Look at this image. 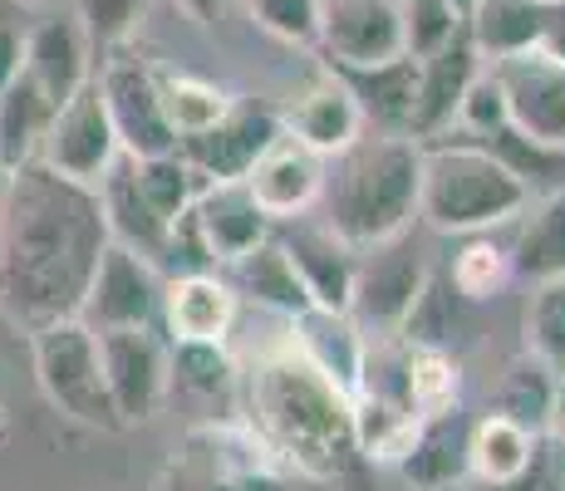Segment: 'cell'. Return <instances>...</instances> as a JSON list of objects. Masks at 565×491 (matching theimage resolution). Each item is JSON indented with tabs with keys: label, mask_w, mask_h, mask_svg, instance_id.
Masks as SVG:
<instances>
[{
	"label": "cell",
	"mask_w": 565,
	"mask_h": 491,
	"mask_svg": "<svg viewBox=\"0 0 565 491\" xmlns=\"http://www.w3.org/2000/svg\"><path fill=\"white\" fill-rule=\"evenodd\" d=\"M104 246L99 188L40 158L15 168L0 196V314L20 334L79 314Z\"/></svg>",
	"instance_id": "cell-1"
},
{
	"label": "cell",
	"mask_w": 565,
	"mask_h": 491,
	"mask_svg": "<svg viewBox=\"0 0 565 491\" xmlns=\"http://www.w3.org/2000/svg\"><path fill=\"white\" fill-rule=\"evenodd\" d=\"M246 428L256 433L280 467L306 477H344L360 457L354 447L350 393H340L315 364L296 354V344L270 349L246 374Z\"/></svg>",
	"instance_id": "cell-2"
},
{
	"label": "cell",
	"mask_w": 565,
	"mask_h": 491,
	"mask_svg": "<svg viewBox=\"0 0 565 491\" xmlns=\"http://www.w3.org/2000/svg\"><path fill=\"white\" fill-rule=\"evenodd\" d=\"M423 143L408 134L354 138L344 152L324 158L320 206L324 226L354 250L388 242L418 222Z\"/></svg>",
	"instance_id": "cell-3"
},
{
	"label": "cell",
	"mask_w": 565,
	"mask_h": 491,
	"mask_svg": "<svg viewBox=\"0 0 565 491\" xmlns=\"http://www.w3.org/2000/svg\"><path fill=\"white\" fill-rule=\"evenodd\" d=\"M531 206V182L487 143H423L418 216L443 236L497 232Z\"/></svg>",
	"instance_id": "cell-4"
},
{
	"label": "cell",
	"mask_w": 565,
	"mask_h": 491,
	"mask_svg": "<svg viewBox=\"0 0 565 491\" xmlns=\"http://www.w3.org/2000/svg\"><path fill=\"white\" fill-rule=\"evenodd\" d=\"M158 491H280V457L246 423H202L168 452Z\"/></svg>",
	"instance_id": "cell-5"
},
{
	"label": "cell",
	"mask_w": 565,
	"mask_h": 491,
	"mask_svg": "<svg viewBox=\"0 0 565 491\" xmlns=\"http://www.w3.org/2000/svg\"><path fill=\"white\" fill-rule=\"evenodd\" d=\"M30 354H35V378L45 388V398L64 418L84 423V428H99V433H124L118 423V408L108 398L104 384V364H99V334L70 314V320H54L45 330L25 334Z\"/></svg>",
	"instance_id": "cell-6"
},
{
	"label": "cell",
	"mask_w": 565,
	"mask_h": 491,
	"mask_svg": "<svg viewBox=\"0 0 565 491\" xmlns=\"http://www.w3.org/2000/svg\"><path fill=\"white\" fill-rule=\"evenodd\" d=\"M423 286H428V260L413 246V226L388 242L354 250V295H350V320L374 340L398 334L408 310L418 305Z\"/></svg>",
	"instance_id": "cell-7"
},
{
	"label": "cell",
	"mask_w": 565,
	"mask_h": 491,
	"mask_svg": "<svg viewBox=\"0 0 565 491\" xmlns=\"http://www.w3.org/2000/svg\"><path fill=\"white\" fill-rule=\"evenodd\" d=\"M492 79L507 104V128L541 152H565V60L541 45L492 60Z\"/></svg>",
	"instance_id": "cell-8"
},
{
	"label": "cell",
	"mask_w": 565,
	"mask_h": 491,
	"mask_svg": "<svg viewBox=\"0 0 565 491\" xmlns=\"http://www.w3.org/2000/svg\"><path fill=\"white\" fill-rule=\"evenodd\" d=\"M94 334H99V364L108 398L118 408V423L138 428V423L158 418V408L172 393L168 340L153 324H124V330H94Z\"/></svg>",
	"instance_id": "cell-9"
},
{
	"label": "cell",
	"mask_w": 565,
	"mask_h": 491,
	"mask_svg": "<svg viewBox=\"0 0 565 491\" xmlns=\"http://www.w3.org/2000/svg\"><path fill=\"white\" fill-rule=\"evenodd\" d=\"M94 79H99L108 124L118 134V152H128V158H158V152L178 148V134H172L168 108H162V94H158L153 64L114 50Z\"/></svg>",
	"instance_id": "cell-10"
},
{
	"label": "cell",
	"mask_w": 565,
	"mask_h": 491,
	"mask_svg": "<svg viewBox=\"0 0 565 491\" xmlns=\"http://www.w3.org/2000/svg\"><path fill=\"white\" fill-rule=\"evenodd\" d=\"M114 158H118V134L108 124L99 79H89L79 94L54 108L45 143H40V162H50L54 172H64L74 182L99 188V178L114 168Z\"/></svg>",
	"instance_id": "cell-11"
},
{
	"label": "cell",
	"mask_w": 565,
	"mask_h": 491,
	"mask_svg": "<svg viewBox=\"0 0 565 491\" xmlns=\"http://www.w3.org/2000/svg\"><path fill=\"white\" fill-rule=\"evenodd\" d=\"M162 310V276L148 256L108 242L94 266L89 295L79 305V320L89 330H124V324H158Z\"/></svg>",
	"instance_id": "cell-12"
},
{
	"label": "cell",
	"mask_w": 565,
	"mask_h": 491,
	"mask_svg": "<svg viewBox=\"0 0 565 491\" xmlns=\"http://www.w3.org/2000/svg\"><path fill=\"white\" fill-rule=\"evenodd\" d=\"M280 134V114L260 98H236L232 94V108L216 118L212 128L192 138H178V152L202 172L206 182H222V178H246L252 162L266 152V143Z\"/></svg>",
	"instance_id": "cell-13"
},
{
	"label": "cell",
	"mask_w": 565,
	"mask_h": 491,
	"mask_svg": "<svg viewBox=\"0 0 565 491\" xmlns=\"http://www.w3.org/2000/svg\"><path fill=\"white\" fill-rule=\"evenodd\" d=\"M315 50L330 70L354 64H384L404 54V25H398V0H324Z\"/></svg>",
	"instance_id": "cell-14"
},
{
	"label": "cell",
	"mask_w": 565,
	"mask_h": 491,
	"mask_svg": "<svg viewBox=\"0 0 565 491\" xmlns=\"http://www.w3.org/2000/svg\"><path fill=\"white\" fill-rule=\"evenodd\" d=\"M276 114H280V128H286L290 138H300L310 152H320V158L344 152L354 138H364V128H369L360 98L350 94V84H344L330 64H324L310 84H300V89L290 94V104L276 108Z\"/></svg>",
	"instance_id": "cell-15"
},
{
	"label": "cell",
	"mask_w": 565,
	"mask_h": 491,
	"mask_svg": "<svg viewBox=\"0 0 565 491\" xmlns=\"http://www.w3.org/2000/svg\"><path fill=\"white\" fill-rule=\"evenodd\" d=\"M482 70V50L472 45V35L448 40L443 50L423 54L418 60V89H413V114H408V138L428 143V138H443L452 124H458V104L467 94V84Z\"/></svg>",
	"instance_id": "cell-16"
},
{
	"label": "cell",
	"mask_w": 565,
	"mask_h": 491,
	"mask_svg": "<svg viewBox=\"0 0 565 491\" xmlns=\"http://www.w3.org/2000/svg\"><path fill=\"white\" fill-rule=\"evenodd\" d=\"M320 182H324V158L310 152L300 138H290L286 128L270 138L266 152L246 172V188H252L270 222H290V216L310 212L320 202Z\"/></svg>",
	"instance_id": "cell-17"
},
{
	"label": "cell",
	"mask_w": 565,
	"mask_h": 491,
	"mask_svg": "<svg viewBox=\"0 0 565 491\" xmlns=\"http://www.w3.org/2000/svg\"><path fill=\"white\" fill-rule=\"evenodd\" d=\"M280 242V250L290 256L296 276L306 280L315 310H334L350 314V295H354V246L340 242L330 226H310V222H280V232H270Z\"/></svg>",
	"instance_id": "cell-18"
},
{
	"label": "cell",
	"mask_w": 565,
	"mask_h": 491,
	"mask_svg": "<svg viewBox=\"0 0 565 491\" xmlns=\"http://www.w3.org/2000/svg\"><path fill=\"white\" fill-rule=\"evenodd\" d=\"M467 438H472V418L462 413V403L443 413H428L418 418L408 447L398 452L394 472L404 477L413 491H448L458 487L462 477H472V462H467Z\"/></svg>",
	"instance_id": "cell-19"
},
{
	"label": "cell",
	"mask_w": 565,
	"mask_h": 491,
	"mask_svg": "<svg viewBox=\"0 0 565 491\" xmlns=\"http://www.w3.org/2000/svg\"><path fill=\"white\" fill-rule=\"evenodd\" d=\"M89 35H84L79 15H50V20H30V40H25V64L20 70L35 79V89L50 98V108H60L64 98H74L89 74Z\"/></svg>",
	"instance_id": "cell-20"
},
{
	"label": "cell",
	"mask_w": 565,
	"mask_h": 491,
	"mask_svg": "<svg viewBox=\"0 0 565 491\" xmlns=\"http://www.w3.org/2000/svg\"><path fill=\"white\" fill-rule=\"evenodd\" d=\"M192 216H198V232L206 242L212 266H226V260H236L242 250H252L256 242H266L276 232V222L260 212V202L246 188V178L206 182L198 202H192Z\"/></svg>",
	"instance_id": "cell-21"
},
{
	"label": "cell",
	"mask_w": 565,
	"mask_h": 491,
	"mask_svg": "<svg viewBox=\"0 0 565 491\" xmlns=\"http://www.w3.org/2000/svg\"><path fill=\"white\" fill-rule=\"evenodd\" d=\"M236 290L222 280V270H188V276H172L162 286V324H168L172 340L188 344H226L236 324Z\"/></svg>",
	"instance_id": "cell-22"
},
{
	"label": "cell",
	"mask_w": 565,
	"mask_h": 491,
	"mask_svg": "<svg viewBox=\"0 0 565 491\" xmlns=\"http://www.w3.org/2000/svg\"><path fill=\"white\" fill-rule=\"evenodd\" d=\"M216 270H222V280L236 290V300H252L260 310L280 314V320H296V314L315 310L306 280L296 276V266H290V256L280 250L276 236L256 242L252 250H242L236 260H226V266H216Z\"/></svg>",
	"instance_id": "cell-23"
},
{
	"label": "cell",
	"mask_w": 565,
	"mask_h": 491,
	"mask_svg": "<svg viewBox=\"0 0 565 491\" xmlns=\"http://www.w3.org/2000/svg\"><path fill=\"white\" fill-rule=\"evenodd\" d=\"M290 344H296V354L315 364L324 378H330L340 393L360 388V374H364V349H369V334L360 324L350 320V314H334V310H306L290 320Z\"/></svg>",
	"instance_id": "cell-24"
},
{
	"label": "cell",
	"mask_w": 565,
	"mask_h": 491,
	"mask_svg": "<svg viewBox=\"0 0 565 491\" xmlns=\"http://www.w3.org/2000/svg\"><path fill=\"white\" fill-rule=\"evenodd\" d=\"M99 206H104L108 242L138 250V256H148L162 270V242H168V222H158L153 206L143 202V192H138V182H134V158H128V152H118L114 168L99 178Z\"/></svg>",
	"instance_id": "cell-25"
},
{
	"label": "cell",
	"mask_w": 565,
	"mask_h": 491,
	"mask_svg": "<svg viewBox=\"0 0 565 491\" xmlns=\"http://www.w3.org/2000/svg\"><path fill=\"white\" fill-rule=\"evenodd\" d=\"M334 74L360 98L369 124H379L384 134H404L408 128L413 89H418V60L413 54H394L384 64H354V70H334Z\"/></svg>",
	"instance_id": "cell-26"
},
{
	"label": "cell",
	"mask_w": 565,
	"mask_h": 491,
	"mask_svg": "<svg viewBox=\"0 0 565 491\" xmlns=\"http://www.w3.org/2000/svg\"><path fill=\"white\" fill-rule=\"evenodd\" d=\"M54 108L50 98L35 89L25 70L10 79V89L0 94V178H10L15 168L40 158V143H45V128H50Z\"/></svg>",
	"instance_id": "cell-27"
},
{
	"label": "cell",
	"mask_w": 565,
	"mask_h": 491,
	"mask_svg": "<svg viewBox=\"0 0 565 491\" xmlns=\"http://www.w3.org/2000/svg\"><path fill=\"white\" fill-rule=\"evenodd\" d=\"M512 266L521 280L565 276V188L541 196L521 212V232L512 242Z\"/></svg>",
	"instance_id": "cell-28"
},
{
	"label": "cell",
	"mask_w": 565,
	"mask_h": 491,
	"mask_svg": "<svg viewBox=\"0 0 565 491\" xmlns=\"http://www.w3.org/2000/svg\"><path fill=\"white\" fill-rule=\"evenodd\" d=\"M546 25V6L541 0H477L467 15V35L482 50V60H502V54L531 50Z\"/></svg>",
	"instance_id": "cell-29"
},
{
	"label": "cell",
	"mask_w": 565,
	"mask_h": 491,
	"mask_svg": "<svg viewBox=\"0 0 565 491\" xmlns=\"http://www.w3.org/2000/svg\"><path fill=\"white\" fill-rule=\"evenodd\" d=\"M541 433L521 428L507 413H487V418H472V438H467V462H472V477L482 487L507 482L521 467L531 462Z\"/></svg>",
	"instance_id": "cell-30"
},
{
	"label": "cell",
	"mask_w": 565,
	"mask_h": 491,
	"mask_svg": "<svg viewBox=\"0 0 565 491\" xmlns=\"http://www.w3.org/2000/svg\"><path fill=\"white\" fill-rule=\"evenodd\" d=\"M556 393H561V378L551 374L541 359L521 354L512 369H507L502 388H497V403L492 413H507L512 423L531 433H546L551 428V408H556Z\"/></svg>",
	"instance_id": "cell-31"
},
{
	"label": "cell",
	"mask_w": 565,
	"mask_h": 491,
	"mask_svg": "<svg viewBox=\"0 0 565 491\" xmlns=\"http://www.w3.org/2000/svg\"><path fill=\"white\" fill-rule=\"evenodd\" d=\"M521 354L541 359L551 374L565 364V276L531 280L526 310H521Z\"/></svg>",
	"instance_id": "cell-32"
},
{
	"label": "cell",
	"mask_w": 565,
	"mask_h": 491,
	"mask_svg": "<svg viewBox=\"0 0 565 491\" xmlns=\"http://www.w3.org/2000/svg\"><path fill=\"white\" fill-rule=\"evenodd\" d=\"M134 182H138V192H143V202L153 206L158 222L182 216L192 202H198V192L206 188V178L178 148L158 152V158H134Z\"/></svg>",
	"instance_id": "cell-33"
},
{
	"label": "cell",
	"mask_w": 565,
	"mask_h": 491,
	"mask_svg": "<svg viewBox=\"0 0 565 491\" xmlns=\"http://www.w3.org/2000/svg\"><path fill=\"white\" fill-rule=\"evenodd\" d=\"M516 280V266H512V246H497L487 232H472L462 242V250L452 256L448 266V286L462 295V300L482 305V300H497L507 286Z\"/></svg>",
	"instance_id": "cell-34"
},
{
	"label": "cell",
	"mask_w": 565,
	"mask_h": 491,
	"mask_svg": "<svg viewBox=\"0 0 565 491\" xmlns=\"http://www.w3.org/2000/svg\"><path fill=\"white\" fill-rule=\"evenodd\" d=\"M158 94H162V108H168V124L178 138H192L202 128H212L216 118L232 108V94L222 84L202 79V74H172V70H158Z\"/></svg>",
	"instance_id": "cell-35"
},
{
	"label": "cell",
	"mask_w": 565,
	"mask_h": 491,
	"mask_svg": "<svg viewBox=\"0 0 565 491\" xmlns=\"http://www.w3.org/2000/svg\"><path fill=\"white\" fill-rule=\"evenodd\" d=\"M404 378H408V398H413V408H418V418L452 408L462 393V369L448 349L404 344Z\"/></svg>",
	"instance_id": "cell-36"
},
{
	"label": "cell",
	"mask_w": 565,
	"mask_h": 491,
	"mask_svg": "<svg viewBox=\"0 0 565 491\" xmlns=\"http://www.w3.org/2000/svg\"><path fill=\"white\" fill-rule=\"evenodd\" d=\"M458 300H462L458 290L428 276L418 305H413L408 320L398 324V340H404V344H428V349H448L452 330H458Z\"/></svg>",
	"instance_id": "cell-37"
},
{
	"label": "cell",
	"mask_w": 565,
	"mask_h": 491,
	"mask_svg": "<svg viewBox=\"0 0 565 491\" xmlns=\"http://www.w3.org/2000/svg\"><path fill=\"white\" fill-rule=\"evenodd\" d=\"M398 25H404V54L423 60V54L443 50L448 40H458L467 20L448 0H398Z\"/></svg>",
	"instance_id": "cell-38"
},
{
	"label": "cell",
	"mask_w": 565,
	"mask_h": 491,
	"mask_svg": "<svg viewBox=\"0 0 565 491\" xmlns=\"http://www.w3.org/2000/svg\"><path fill=\"white\" fill-rule=\"evenodd\" d=\"M168 359H172V384L202 393H226L232 388L236 364L226 359V344H188V340H168Z\"/></svg>",
	"instance_id": "cell-39"
},
{
	"label": "cell",
	"mask_w": 565,
	"mask_h": 491,
	"mask_svg": "<svg viewBox=\"0 0 565 491\" xmlns=\"http://www.w3.org/2000/svg\"><path fill=\"white\" fill-rule=\"evenodd\" d=\"M242 6L266 35L286 40V45H315L320 35L324 0H242Z\"/></svg>",
	"instance_id": "cell-40"
},
{
	"label": "cell",
	"mask_w": 565,
	"mask_h": 491,
	"mask_svg": "<svg viewBox=\"0 0 565 491\" xmlns=\"http://www.w3.org/2000/svg\"><path fill=\"white\" fill-rule=\"evenodd\" d=\"M148 0H79V25L94 50H118L138 30Z\"/></svg>",
	"instance_id": "cell-41"
},
{
	"label": "cell",
	"mask_w": 565,
	"mask_h": 491,
	"mask_svg": "<svg viewBox=\"0 0 565 491\" xmlns=\"http://www.w3.org/2000/svg\"><path fill=\"white\" fill-rule=\"evenodd\" d=\"M458 124L477 138H492L497 128H507V104H502V89H497L492 70H477V79L467 84V94L458 104Z\"/></svg>",
	"instance_id": "cell-42"
},
{
	"label": "cell",
	"mask_w": 565,
	"mask_h": 491,
	"mask_svg": "<svg viewBox=\"0 0 565 491\" xmlns=\"http://www.w3.org/2000/svg\"><path fill=\"white\" fill-rule=\"evenodd\" d=\"M487 491H565V447L551 433H541L531 462L507 482H492Z\"/></svg>",
	"instance_id": "cell-43"
},
{
	"label": "cell",
	"mask_w": 565,
	"mask_h": 491,
	"mask_svg": "<svg viewBox=\"0 0 565 491\" xmlns=\"http://www.w3.org/2000/svg\"><path fill=\"white\" fill-rule=\"evenodd\" d=\"M25 40H30V15L20 0H0V94L25 64Z\"/></svg>",
	"instance_id": "cell-44"
},
{
	"label": "cell",
	"mask_w": 565,
	"mask_h": 491,
	"mask_svg": "<svg viewBox=\"0 0 565 491\" xmlns=\"http://www.w3.org/2000/svg\"><path fill=\"white\" fill-rule=\"evenodd\" d=\"M546 54L565 60V0L561 6H546V25H541V40H536Z\"/></svg>",
	"instance_id": "cell-45"
},
{
	"label": "cell",
	"mask_w": 565,
	"mask_h": 491,
	"mask_svg": "<svg viewBox=\"0 0 565 491\" xmlns=\"http://www.w3.org/2000/svg\"><path fill=\"white\" fill-rule=\"evenodd\" d=\"M172 6H178L192 25H216V20H222V10L232 6V0H172Z\"/></svg>",
	"instance_id": "cell-46"
},
{
	"label": "cell",
	"mask_w": 565,
	"mask_h": 491,
	"mask_svg": "<svg viewBox=\"0 0 565 491\" xmlns=\"http://www.w3.org/2000/svg\"><path fill=\"white\" fill-rule=\"evenodd\" d=\"M546 433H551V438H556V442L565 447V388L556 393V408H551V428H546Z\"/></svg>",
	"instance_id": "cell-47"
},
{
	"label": "cell",
	"mask_w": 565,
	"mask_h": 491,
	"mask_svg": "<svg viewBox=\"0 0 565 491\" xmlns=\"http://www.w3.org/2000/svg\"><path fill=\"white\" fill-rule=\"evenodd\" d=\"M448 6H452V10H458V15H462V20H467V15H472V6H477V0H448Z\"/></svg>",
	"instance_id": "cell-48"
},
{
	"label": "cell",
	"mask_w": 565,
	"mask_h": 491,
	"mask_svg": "<svg viewBox=\"0 0 565 491\" xmlns=\"http://www.w3.org/2000/svg\"><path fill=\"white\" fill-rule=\"evenodd\" d=\"M10 438V413H6V403H0V442Z\"/></svg>",
	"instance_id": "cell-49"
},
{
	"label": "cell",
	"mask_w": 565,
	"mask_h": 491,
	"mask_svg": "<svg viewBox=\"0 0 565 491\" xmlns=\"http://www.w3.org/2000/svg\"><path fill=\"white\" fill-rule=\"evenodd\" d=\"M556 378H561V388H565V364H561V374H556Z\"/></svg>",
	"instance_id": "cell-50"
},
{
	"label": "cell",
	"mask_w": 565,
	"mask_h": 491,
	"mask_svg": "<svg viewBox=\"0 0 565 491\" xmlns=\"http://www.w3.org/2000/svg\"><path fill=\"white\" fill-rule=\"evenodd\" d=\"M541 6H561V0H541Z\"/></svg>",
	"instance_id": "cell-51"
}]
</instances>
